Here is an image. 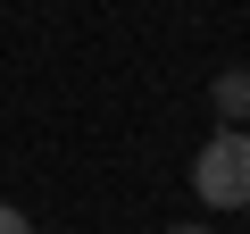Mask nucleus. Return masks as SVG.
I'll return each instance as SVG.
<instances>
[{
  "instance_id": "1",
  "label": "nucleus",
  "mask_w": 250,
  "mask_h": 234,
  "mask_svg": "<svg viewBox=\"0 0 250 234\" xmlns=\"http://www.w3.org/2000/svg\"><path fill=\"white\" fill-rule=\"evenodd\" d=\"M192 192L208 209H250V126H217L192 159Z\"/></svg>"
},
{
  "instance_id": "2",
  "label": "nucleus",
  "mask_w": 250,
  "mask_h": 234,
  "mask_svg": "<svg viewBox=\"0 0 250 234\" xmlns=\"http://www.w3.org/2000/svg\"><path fill=\"white\" fill-rule=\"evenodd\" d=\"M208 109H217V126H250V67H225L208 84Z\"/></svg>"
},
{
  "instance_id": "3",
  "label": "nucleus",
  "mask_w": 250,
  "mask_h": 234,
  "mask_svg": "<svg viewBox=\"0 0 250 234\" xmlns=\"http://www.w3.org/2000/svg\"><path fill=\"white\" fill-rule=\"evenodd\" d=\"M0 234H34V217H25V209H9V201H0Z\"/></svg>"
},
{
  "instance_id": "4",
  "label": "nucleus",
  "mask_w": 250,
  "mask_h": 234,
  "mask_svg": "<svg viewBox=\"0 0 250 234\" xmlns=\"http://www.w3.org/2000/svg\"><path fill=\"white\" fill-rule=\"evenodd\" d=\"M167 234H208V226H167Z\"/></svg>"
}]
</instances>
